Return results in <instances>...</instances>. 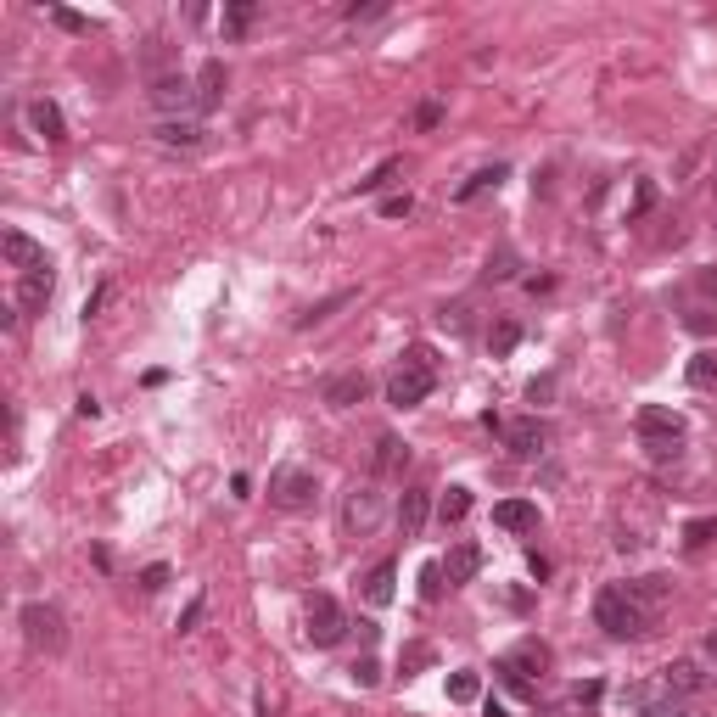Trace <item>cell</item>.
Listing matches in <instances>:
<instances>
[{
    "label": "cell",
    "mask_w": 717,
    "mask_h": 717,
    "mask_svg": "<svg viewBox=\"0 0 717 717\" xmlns=\"http://www.w3.org/2000/svg\"><path fill=\"white\" fill-rule=\"evenodd\" d=\"M633 432H639L650 460H678V449H684V415H673V409H661V404L639 409V415H633Z\"/></svg>",
    "instance_id": "6da1fadb"
},
{
    "label": "cell",
    "mask_w": 717,
    "mask_h": 717,
    "mask_svg": "<svg viewBox=\"0 0 717 717\" xmlns=\"http://www.w3.org/2000/svg\"><path fill=\"white\" fill-rule=\"evenodd\" d=\"M432 387H437L432 353H426V348H409V359L393 370V381H387V404L415 409V404H426V398H432Z\"/></svg>",
    "instance_id": "7a4b0ae2"
},
{
    "label": "cell",
    "mask_w": 717,
    "mask_h": 717,
    "mask_svg": "<svg viewBox=\"0 0 717 717\" xmlns=\"http://www.w3.org/2000/svg\"><path fill=\"white\" fill-rule=\"evenodd\" d=\"M594 622H600L611 639H639L645 622H650V611L633 600L628 589H600V600H594Z\"/></svg>",
    "instance_id": "3957f363"
},
{
    "label": "cell",
    "mask_w": 717,
    "mask_h": 717,
    "mask_svg": "<svg viewBox=\"0 0 717 717\" xmlns=\"http://www.w3.org/2000/svg\"><path fill=\"white\" fill-rule=\"evenodd\" d=\"M23 639L45 656H62L68 650V617H62L57 600H29L23 605Z\"/></svg>",
    "instance_id": "277c9868"
},
{
    "label": "cell",
    "mask_w": 717,
    "mask_h": 717,
    "mask_svg": "<svg viewBox=\"0 0 717 717\" xmlns=\"http://www.w3.org/2000/svg\"><path fill=\"white\" fill-rule=\"evenodd\" d=\"M314 493H320L314 471H297V465H286V471H275V482H269V505H275V510H309Z\"/></svg>",
    "instance_id": "5b68a950"
},
{
    "label": "cell",
    "mask_w": 717,
    "mask_h": 717,
    "mask_svg": "<svg viewBox=\"0 0 717 717\" xmlns=\"http://www.w3.org/2000/svg\"><path fill=\"white\" fill-rule=\"evenodd\" d=\"M342 633H348V611H342L331 594H314L309 600V645H337Z\"/></svg>",
    "instance_id": "8992f818"
},
{
    "label": "cell",
    "mask_w": 717,
    "mask_h": 717,
    "mask_svg": "<svg viewBox=\"0 0 717 717\" xmlns=\"http://www.w3.org/2000/svg\"><path fill=\"white\" fill-rule=\"evenodd\" d=\"M544 667H549V650L538 645V639H527V645H516L505 661H499V678H505L516 695H527V689H533L527 684V673H544Z\"/></svg>",
    "instance_id": "52a82bcc"
},
{
    "label": "cell",
    "mask_w": 717,
    "mask_h": 717,
    "mask_svg": "<svg viewBox=\"0 0 717 717\" xmlns=\"http://www.w3.org/2000/svg\"><path fill=\"white\" fill-rule=\"evenodd\" d=\"M342 527H348L353 538H370L381 527V493L376 488H353L348 499H342Z\"/></svg>",
    "instance_id": "ba28073f"
},
{
    "label": "cell",
    "mask_w": 717,
    "mask_h": 717,
    "mask_svg": "<svg viewBox=\"0 0 717 717\" xmlns=\"http://www.w3.org/2000/svg\"><path fill=\"white\" fill-rule=\"evenodd\" d=\"M505 449L516 454V460H538V454L549 449V426L538 421V415H521V421L505 426Z\"/></svg>",
    "instance_id": "9c48e42d"
},
{
    "label": "cell",
    "mask_w": 717,
    "mask_h": 717,
    "mask_svg": "<svg viewBox=\"0 0 717 717\" xmlns=\"http://www.w3.org/2000/svg\"><path fill=\"white\" fill-rule=\"evenodd\" d=\"M0 253H6V264L23 269V275H34V269H51V258H45V247L34 236H23V230H6L0 236Z\"/></svg>",
    "instance_id": "30bf717a"
},
{
    "label": "cell",
    "mask_w": 717,
    "mask_h": 717,
    "mask_svg": "<svg viewBox=\"0 0 717 717\" xmlns=\"http://www.w3.org/2000/svg\"><path fill=\"white\" fill-rule=\"evenodd\" d=\"M152 107L157 113H185V107H197V85L180 79V73H163L152 85Z\"/></svg>",
    "instance_id": "8fae6325"
},
{
    "label": "cell",
    "mask_w": 717,
    "mask_h": 717,
    "mask_svg": "<svg viewBox=\"0 0 717 717\" xmlns=\"http://www.w3.org/2000/svg\"><path fill=\"white\" fill-rule=\"evenodd\" d=\"M365 393H370V381L359 376V370H342V376H331L320 387V404H331V409H353V404H365Z\"/></svg>",
    "instance_id": "7c38bea8"
},
{
    "label": "cell",
    "mask_w": 717,
    "mask_h": 717,
    "mask_svg": "<svg viewBox=\"0 0 717 717\" xmlns=\"http://www.w3.org/2000/svg\"><path fill=\"white\" fill-rule=\"evenodd\" d=\"M370 471H376V477H404V471H409V443H404V437L381 432L376 437V454H370Z\"/></svg>",
    "instance_id": "4fadbf2b"
},
{
    "label": "cell",
    "mask_w": 717,
    "mask_h": 717,
    "mask_svg": "<svg viewBox=\"0 0 717 717\" xmlns=\"http://www.w3.org/2000/svg\"><path fill=\"white\" fill-rule=\"evenodd\" d=\"M482 572V549L471 544V538H460V544L443 555V577H449V589H460V583H471V577Z\"/></svg>",
    "instance_id": "5bb4252c"
},
{
    "label": "cell",
    "mask_w": 717,
    "mask_h": 717,
    "mask_svg": "<svg viewBox=\"0 0 717 717\" xmlns=\"http://www.w3.org/2000/svg\"><path fill=\"white\" fill-rule=\"evenodd\" d=\"M426 516H432V493H426V488H404V499H398V533L421 538Z\"/></svg>",
    "instance_id": "9a60e30c"
},
{
    "label": "cell",
    "mask_w": 717,
    "mask_h": 717,
    "mask_svg": "<svg viewBox=\"0 0 717 717\" xmlns=\"http://www.w3.org/2000/svg\"><path fill=\"white\" fill-rule=\"evenodd\" d=\"M493 527H505V533H538V505H527V499H499V505H493Z\"/></svg>",
    "instance_id": "2e32d148"
},
{
    "label": "cell",
    "mask_w": 717,
    "mask_h": 717,
    "mask_svg": "<svg viewBox=\"0 0 717 717\" xmlns=\"http://www.w3.org/2000/svg\"><path fill=\"white\" fill-rule=\"evenodd\" d=\"M51 292H57V275H51V269H34V275H23V286H17V309L40 314L45 303H51Z\"/></svg>",
    "instance_id": "e0dca14e"
},
{
    "label": "cell",
    "mask_w": 717,
    "mask_h": 717,
    "mask_svg": "<svg viewBox=\"0 0 717 717\" xmlns=\"http://www.w3.org/2000/svg\"><path fill=\"white\" fill-rule=\"evenodd\" d=\"M393 583H398V566L393 561H376L365 577H359V594H365L370 605H393V594H398Z\"/></svg>",
    "instance_id": "ac0fdd59"
},
{
    "label": "cell",
    "mask_w": 717,
    "mask_h": 717,
    "mask_svg": "<svg viewBox=\"0 0 717 717\" xmlns=\"http://www.w3.org/2000/svg\"><path fill=\"white\" fill-rule=\"evenodd\" d=\"M225 85H230L225 62H219V57H213V62H202V73H197V107H202V113L225 101Z\"/></svg>",
    "instance_id": "d6986e66"
},
{
    "label": "cell",
    "mask_w": 717,
    "mask_h": 717,
    "mask_svg": "<svg viewBox=\"0 0 717 717\" xmlns=\"http://www.w3.org/2000/svg\"><path fill=\"white\" fill-rule=\"evenodd\" d=\"M353 297H359V292H353V286H342V292H331V297H320V303H309V309L297 314V331H309V325H325L337 309H348Z\"/></svg>",
    "instance_id": "ffe728a7"
},
{
    "label": "cell",
    "mask_w": 717,
    "mask_h": 717,
    "mask_svg": "<svg viewBox=\"0 0 717 717\" xmlns=\"http://www.w3.org/2000/svg\"><path fill=\"white\" fill-rule=\"evenodd\" d=\"M29 124L40 129L45 141H68V124H62V107H57V101H34V107H29Z\"/></svg>",
    "instance_id": "44dd1931"
},
{
    "label": "cell",
    "mask_w": 717,
    "mask_h": 717,
    "mask_svg": "<svg viewBox=\"0 0 717 717\" xmlns=\"http://www.w3.org/2000/svg\"><path fill=\"white\" fill-rule=\"evenodd\" d=\"M661 678H667V695H695L706 684V673L695 661H673V667H661Z\"/></svg>",
    "instance_id": "7402d4cb"
},
{
    "label": "cell",
    "mask_w": 717,
    "mask_h": 717,
    "mask_svg": "<svg viewBox=\"0 0 717 717\" xmlns=\"http://www.w3.org/2000/svg\"><path fill=\"white\" fill-rule=\"evenodd\" d=\"M505 174H510L505 163H488V169H477L471 180L460 185V191H454V202H477L482 191H499V180H505Z\"/></svg>",
    "instance_id": "603a6c76"
},
{
    "label": "cell",
    "mask_w": 717,
    "mask_h": 717,
    "mask_svg": "<svg viewBox=\"0 0 717 717\" xmlns=\"http://www.w3.org/2000/svg\"><path fill=\"white\" fill-rule=\"evenodd\" d=\"M157 141L163 146H202V124H191V118H169V124H157Z\"/></svg>",
    "instance_id": "cb8c5ba5"
},
{
    "label": "cell",
    "mask_w": 717,
    "mask_h": 717,
    "mask_svg": "<svg viewBox=\"0 0 717 717\" xmlns=\"http://www.w3.org/2000/svg\"><path fill=\"white\" fill-rule=\"evenodd\" d=\"M465 516H471V488H449L437 499V521H443V527H460Z\"/></svg>",
    "instance_id": "d4e9b609"
},
{
    "label": "cell",
    "mask_w": 717,
    "mask_h": 717,
    "mask_svg": "<svg viewBox=\"0 0 717 717\" xmlns=\"http://www.w3.org/2000/svg\"><path fill=\"white\" fill-rule=\"evenodd\" d=\"M516 342H521V325H516V320H499V325L488 331V353H493V359L516 353Z\"/></svg>",
    "instance_id": "484cf974"
},
{
    "label": "cell",
    "mask_w": 717,
    "mask_h": 717,
    "mask_svg": "<svg viewBox=\"0 0 717 717\" xmlns=\"http://www.w3.org/2000/svg\"><path fill=\"white\" fill-rule=\"evenodd\" d=\"M689 387H701V393L717 387V353H695L689 359Z\"/></svg>",
    "instance_id": "4316f807"
},
{
    "label": "cell",
    "mask_w": 717,
    "mask_h": 717,
    "mask_svg": "<svg viewBox=\"0 0 717 717\" xmlns=\"http://www.w3.org/2000/svg\"><path fill=\"white\" fill-rule=\"evenodd\" d=\"M628 594L645 605V611H656V605L667 600V577H639V583H628Z\"/></svg>",
    "instance_id": "83f0119b"
},
{
    "label": "cell",
    "mask_w": 717,
    "mask_h": 717,
    "mask_svg": "<svg viewBox=\"0 0 717 717\" xmlns=\"http://www.w3.org/2000/svg\"><path fill=\"white\" fill-rule=\"evenodd\" d=\"M247 29H253V0H236L225 12V40H241Z\"/></svg>",
    "instance_id": "f1b7e54d"
},
{
    "label": "cell",
    "mask_w": 717,
    "mask_h": 717,
    "mask_svg": "<svg viewBox=\"0 0 717 717\" xmlns=\"http://www.w3.org/2000/svg\"><path fill=\"white\" fill-rule=\"evenodd\" d=\"M712 538H717V516H695L684 527V549H706Z\"/></svg>",
    "instance_id": "f546056e"
},
{
    "label": "cell",
    "mask_w": 717,
    "mask_h": 717,
    "mask_svg": "<svg viewBox=\"0 0 717 717\" xmlns=\"http://www.w3.org/2000/svg\"><path fill=\"white\" fill-rule=\"evenodd\" d=\"M398 169H404L398 157H387V163H376V169H370L365 180H359V197H376V191H381V185H387V180H393Z\"/></svg>",
    "instance_id": "4dcf8cb0"
},
{
    "label": "cell",
    "mask_w": 717,
    "mask_h": 717,
    "mask_svg": "<svg viewBox=\"0 0 717 717\" xmlns=\"http://www.w3.org/2000/svg\"><path fill=\"white\" fill-rule=\"evenodd\" d=\"M348 678H353L359 689H376V684H381V661H376V656H359V661L348 667Z\"/></svg>",
    "instance_id": "1f68e13d"
},
{
    "label": "cell",
    "mask_w": 717,
    "mask_h": 717,
    "mask_svg": "<svg viewBox=\"0 0 717 717\" xmlns=\"http://www.w3.org/2000/svg\"><path fill=\"white\" fill-rule=\"evenodd\" d=\"M477 695H482V678H477V673H454V678H449V701L465 706V701H477Z\"/></svg>",
    "instance_id": "d6a6232c"
},
{
    "label": "cell",
    "mask_w": 717,
    "mask_h": 717,
    "mask_svg": "<svg viewBox=\"0 0 717 717\" xmlns=\"http://www.w3.org/2000/svg\"><path fill=\"white\" fill-rule=\"evenodd\" d=\"M443 583H449V577H443V561H432L421 572V600H443Z\"/></svg>",
    "instance_id": "836d02e7"
},
{
    "label": "cell",
    "mask_w": 717,
    "mask_h": 717,
    "mask_svg": "<svg viewBox=\"0 0 717 717\" xmlns=\"http://www.w3.org/2000/svg\"><path fill=\"white\" fill-rule=\"evenodd\" d=\"M51 23H57V29H68V34H90V17L68 12V6H51Z\"/></svg>",
    "instance_id": "e575fe53"
},
{
    "label": "cell",
    "mask_w": 717,
    "mask_h": 717,
    "mask_svg": "<svg viewBox=\"0 0 717 717\" xmlns=\"http://www.w3.org/2000/svg\"><path fill=\"white\" fill-rule=\"evenodd\" d=\"M437 124H443V101L426 96L421 107H415V129H437Z\"/></svg>",
    "instance_id": "d590c367"
},
{
    "label": "cell",
    "mask_w": 717,
    "mask_h": 717,
    "mask_svg": "<svg viewBox=\"0 0 717 717\" xmlns=\"http://www.w3.org/2000/svg\"><path fill=\"white\" fill-rule=\"evenodd\" d=\"M482 275H488V281H510V275H516V258H510V253H493Z\"/></svg>",
    "instance_id": "8d00e7d4"
},
{
    "label": "cell",
    "mask_w": 717,
    "mask_h": 717,
    "mask_svg": "<svg viewBox=\"0 0 717 717\" xmlns=\"http://www.w3.org/2000/svg\"><path fill=\"white\" fill-rule=\"evenodd\" d=\"M409 213H415V197H409V191H404V197L381 202V219H409Z\"/></svg>",
    "instance_id": "74e56055"
},
{
    "label": "cell",
    "mask_w": 717,
    "mask_h": 717,
    "mask_svg": "<svg viewBox=\"0 0 717 717\" xmlns=\"http://www.w3.org/2000/svg\"><path fill=\"white\" fill-rule=\"evenodd\" d=\"M645 717H684V701L667 695V701H645Z\"/></svg>",
    "instance_id": "f35d334b"
},
{
    "label": "cell",
    "mask_w": 717,
    "mask_h": 717,
    "mask_svg": "<svg viewBox=\"0 0 717 717\" xmlns=\"http://www.w3.org/2000/svg\"><path fill=\"white\" fill-rule=\"evenodd\" d=\"M163 583H169V566H163V561H157V566H146V572H141V589H146V594H157Z\"/></svg>",
    "instance_id": "ab89813d"
},
{
    "label": "cell",
    "mask_w": 717,
    "mask_h": 717,
    "mask_svg": "<svg viewBox=\"0 0 717 717\" xmlns=\"http://www.w3.org/2000/svg\"><path fill=\"white\" fill-rule=\"evenodd\" d=\"M202 611H208V600H202V594H197V600L185 605V617H180V633H191V628H197V622H202Z\"/></svg>",
    "instance_id": "60d3db41"
},
{
    "label": "cell",
    "mask_w": 717,
    "mask_h": 717,
    "mask_svg": "<svg viewBox=\"0 0 717 717\" xmlns=\"http://www.w3.org/2000/svg\"><path fill=\"white\" fill-rule=\"evenodd\" d=\"M381 12H387V6H381V0H376V6H348V23H376Z\"/></svg>",
    "instance_id": "b9f144b4"
},
{
    "label": "cell",
    "mask_w": 717,
    "mask_h": 717,
    "mask_svg": "<svg viewBox=\"0 0 717 717\" xmlns=\"http://www.w3.org/2000/svg\"><path fill=\"white\" fill-rule=\"evenodd\" d=\"M695 292H701V297H712V303H717V269H701V275H695Z\"/></svg>",
    "instance_id": "7bdbcfd3"
},
{
    "label": "cell",
    "mask_w": 717,
    "mask_h": 717,
    "mask_svg": "<svg viewBox=\"0 0 717 717\" xmlns=\"http://www.w3.org/2000/svg\"><path fill=\"white\" fill-rule=\"evenodd\" d=\"M650 202H656V185H650V180H639V202H633V213H645Z\"/></svg>",
    "instance_id": "ee69618b"
},
{
    "label": "cell",
    "mask_w": 717,
    "mask_h": 717,
    "mask_svg": "<svg viewBox=\"0 0 717 717\" xmlns=\"http://www.w3.org/2000/svg\"><path fill=\"white\" fill-rule=\"evenodd\" d=\"M101 303H107V286H96V292H90V303H85V320H96V314H101Z\"/></svg>",
    "instance_id": "f6af8a7d"
},
{
    "label": "cell",
    "mask_w": 717,
    "mask_h": 717,
    "mask_svg": "<svg viewBox=\"0 0 717 717\" xmlns=\"http://www.w3.org/2000/svg\"><path fill=\"white\" fill-rule=\"evenodd\" d=\"M706 656H712V661H717V628H712V633H706Z\"/></svg>",
    "instance_id": "bcb514c9"
}]
</instances>
